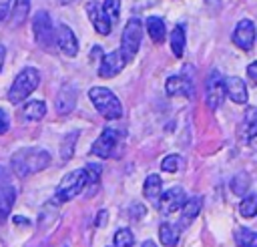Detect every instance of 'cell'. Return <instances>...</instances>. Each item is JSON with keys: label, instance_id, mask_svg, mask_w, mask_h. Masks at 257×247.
Returning <instances> with one entry per match:
<instances>
[{"label": "cell", "instance_id": "cell-24", "mask_svg": "<svg viewBox=\"0 0 257 247\" xmlns=\"http://www.w3.org/2000/svg\"><path fill=\"white\" fill-rule=\"evenodd\" d=\"M169 42H171L173 54H175L177 58H181L183 52H185V28H183V24H177V26L173 28V32H171V36H169Z\"/></svg>", "mask_w": 257, "mask_h": 247}, {"label": "cell", "instance_id": "cell-22", "mask_svg": "<svg viewBox=\"0 0 257 247\" xmlns=\"http://www.w3.org/2000/svg\"><path fill=\"white\" fill-rule=\"evenodd\" d=\"M30 16V0H14L10 22L12 26H22Z\"/></svg>", "mask_w": 257, "mask_h": 247}, {"label": "cell", "instance_id": "cell-16", "mask_svg": "<svg viewBox=\"0 0 257 247\" xmlns=\"http://www.w3.org/2000/svg\"><path fill=\"white\" fill-rule=\"evenodd\" d=\"M74 106H76V88L72 84H64L56 94V112L68 114Z\"/></svg>", "mask_w": 257, "mask_h": 247}, {"label": "cell", "instance_id": "cell-7", "mask_svg": "<svg viewBox=\"0 0 257 247\" xmlns=\"http://www.w3.org/2000/svg\"><path fill=\"white\" fill-rule=\"evenodd\" d=\"M118 143H120L118 131L112 129V127H106L100 133V137L94 141V145L90 147V155H96L100 159H108V157H112L116 153V145Z\"/></svg>", "mask_w": 257, "mask_h": 247}, {"label": "cell", "instance_id": "cell-9", "mask_svg": "<svg viewBox=\"0 0 257 247\" xmlns=\"http://www.w3.org/2000/svg\"><path fill=\"white\" fill-rule=\"evenodd\" d=\"M185 199H187V197H185L183 187H173V189L161 193L159 203H157V209H159L163 215H171V213H175V211H179V209L183 207Z\"/></svg>", "mask_w": 257, "mask_h": 247}, {"label": "cell", "instance_id": "cell-18", "mask_svg": "<svg viewBox=\"0 0 257 247\" xmlns=\"http://www.w3.org/2000/svg\"><path fill=\"white\" fill-rule=\"evenodd\" d=\"M14 199H16V189L10 183L0 185V223L8 217V213L14 205Z\"/></svg>", "mask_w": 257, "mask_h": 247}, {"label": "cell", "instance_id": "cell-40", "mask_svg": "<svg viewBox=\"0 0 257 247\" xmlns=\"http://www.w3.org/2000/svg\"><path fill=\"white\" fill-rule=\"evenodd\" d=\"M4 56H6V48H4V44H0V70H2V64H4Z\"/></svg>", "mask_w": 257, "mask_h": 247}, {"label": "cell", "instance_id": "cell-10", "mask_svg": "<svg viewBox=\"0 0 257 247\" xmlns=\"http://www.w3.org/2000/svg\"><path fill=\"white\" fill-rule=\"evenodd\" d=\"M54 42H56V46L66 54V56H76V52H78V40H76V36H74V32L70 30V26L68 24H64V22H60L58 24V28H56V32H54Z\"/></svg>", "mask_w": 257, "mask_h": 247}, {"label": "cell", "instance_id": "cell-6", "mask_svg": "<svg viewBox=\"0 0 257 247\" xmlns=\"http://www.w3.org/2000/svg\"><path fill=\"white\" fill-rule=\"evenodd\" d=\"M32 32H34V38L38 42L40 48L44 50H54L56 42H54V28H52V20H50V14L46 10H38L32 18Z\"/></svg>", "mask_w": 257, "mask_h": 247}, {"label": "cell", "instance_id": "cell-11", "mask_svg": "<svg viewBox=\"0 0 257 247\" xmlns=\"http://www.w3.org/2000/svg\"><path fill=\"white\" fill-rule=\"evenodd\" d=\"M165 90L169 96H193V78L191 74H173L165 82Z\"/></svg>", "mask_w": 257, "mask_h": 247}, {"label": "cell", "instance_id": "cell-5", "mask_svg": "<svg viewBox=\"0 0 257 247\" xmlns=\"http://www.w3.org/2000/svg\"><path fill=\"white\" fill-rule=\"evenodd\" d=\"M141 40H143V22L139 18H131L122 30V36H120V54L124 56L126 62H131L135 58V54L139 52V46H141Z\"/></svg>", "mask_w": 257, "mask_h": 247}, {"label": "cell", "instance_id": "cell-17", "mask_svg": "<svg viewBox=\"0 0 257 247\" xmlns=\"http://www.w3.org/2000/svg\"><path fill=\"white\" fill-rule=\"evenodd\" d=\"M239 135H241L243 143H251V139L257 135V108L255 106L247 108L245 120L241 122V129H239Z\"/></svg>", "mask_w": 257, "mask_h": 247}, {"label": "cell", "instance_id": "cell-14", "mask_svg": "<svg viewBox=\"0 0 257 247\" xmlns=\"http://www.w3.org/2000/svg\"><path fill=\"white\" fill-rule=\"evenodd\" d=\"M223 84H225V92L229 94V98L235 104H245L247 102L249 92H247V86H245L243 78H239V76H225Z\"/></svg>", "mask_w": 257, "mask_h": 247}, {"label": "cell", "instance_id": "cell-8", "mask_svg": "<svg viewBox=\"0 0 257 247\" xmlns=\"http://www.w3.org/2000/svg\"><path fill=\"white\" fill-rule=\"evenodd\" d=\"M225 100V84H223V74L213 68L207 76V106L211 110H217Z\"/></svg>", "mask_w": 257, "mask_h": 247}, {"label": "cell", "instance_id": "cell-37", "mask_svg": "<svg viewBox=\"0 0 257 247\" xmlns=\"http://www.w3.org/2000/svg\"><path fill=\"white\" fill-rule=\"evenodd\" d=\"M8 14V0H0V22L6 18Z\"/></svg>", "mask_w": 257, "mask_h": 247}, {"label": "cell", "instance_id": "cell-12", "mask_svg": "<svg viewBox=\"0 0 257 247\" xmlns=\"http://www.w3.org/2000/svg\"><path fill=\"white\" fill-rule=\"evenodd\" d=\"M233 42L241 48V50H251L253 42H255V24L249 18H243L237 22L235 30H233Z\"/></svg>", "mask_w": 257, "mask_h": 247}, {"label": "cell", "instance_id": "cell-26", "mask_svg": "<svg viewBox=\"0 0 257 247\" xmlns=\"http://www.w3.org/2000/svg\"><path fill=\"white\" fill-rule=\"evenodd\" d=\"M231 191L235 193V195H245L247 191H249V187H251V177H249V173H245V171H241V173H237L233 179H231Z\"/></svg>", "mask_w": 257, "mask_h": 247}, {"label": "cell", "instance_id": "cell-20", "mask_svg": "<svg viewBox=\"0 0 257 247\" xmlns=\"http://www.w3.org/2000/svg\"><path fill=\"white\" fill-rule=\"evenodd\" d=\"M46 114V104L42 100H28L22 106V118L28 122H36Z\"/></svg>", "mask_w": 257, "mask_h": 247}, {"label": "cell", "instance_id": "cell-21", "mask_svg": "<svg viewBox=\"0 0 257 247\" xmlns=\"http://www.w3.org/2000/svg\"><path fill=\"white\" fill-rule=\"evenodd\" d=\"M163 187V181H161V177L159 175H149L147 179H145V185H143V195L149 199V201H153L155 205L159 203V197H161V189Z\"/></svg>", "mask_w": 257, "mask_h": 247}, {"label": "cell", "instance_id": "cell-34", "mask_svg": "<svg viewBox=\"0 0 257 247\" xmlns=\"http://www.w3.org/2000/svg\"><path fill=\"white\" fill-rule=\"evenodd\" d=\"M10 129V116L4 108H0V135H6Z\"/></svg>", "mask_w": 257, "mask_h": 247}, {"label": "cell", "instance_id": "cell-29", "mask_svg": "<svg viewBox=\"0 0 257 247\" xmlns=\"http://www.w3.org/2000/svg\"><path fill=\"white\" fill-rule=\"evenodd\" d=\"M76 137H78V131H72V133H68L62 139V143H60V157H62V161H68L72 157L74 145H76Z\"/></svg>", "mask_w": 257, "mask_h": 247}, {"label": "cell", "instance_id": "cell-13", "mask_svg": "<svg viewBox=\"0 0 257 247\" xmlns=\"http://www.w3.org/2000/svg\"><path fill=\"white\" fill-rule=\"evenodd\" d=\"M128 62L124 60V56L120 54V50H112L108 54H104L100 58V66H98V74L102 78H110V76H116Z\"/></svg>", "mask_w": 257, "mask_h": 247}, {"label": "cell", "instance_id": "cell-38", "mask_svg": "<svg viewBox=\"0 0 257 247\" xmlns=\"http://www.w3.org/2000/svg\"><path fill=\"white\" fill-rule=\"evenodd\" d=\"M106 223V211H100L98 213V221H96V227H102Z\"/></svg>", "mask_w": 257, "mask_h": 247}, {"label": "cell", "instance_id": "cell-33", "mask_svg": "<svg viewBox=\"0 0 257 247\" xmlns=\"http://www.w3.org/2000/svg\"><path fill=\"white\" fill-rule=\"evenodd\" d=\"M239 211H241V215H243L245 219L255 217V213H257V197H255V195H247V197L241 201Z\"/></svg>", "mask_w": 257, "mask_h": 247}, {"label": "cell", "instance_id": "cell-19", "mask_svg": "<svg viewBox=\"0 0 257 247\" xmlns=\"http://www.w3.org/2000/svg\"><path fill=\"white\" fill-rule=\"evenodd\" d=\"M201 205H203V199L201 197H191V199H185L183 207H181V225L187 227L201 211Z\"/></svg>", "mask_w": 257, "mask_h": 247}, {"label": "cell", "instance_id": "cell-35", "mask_svg": "<svg viewBox=\"0 0 257 247\" xmlns=\"http://www.w3.org/2000/svg\"><path fill=\"white\" fill-rule=\"evenodd\" d=\"M128 213H131V215H133L135 219H139L141 215H145V213H147V209H145L143 205H133V207L128 209Z\"/></svg>", "mask_w": 257, "mask_h": 247}, {"label": "cell", "instance_id": "cell-1", "mask_svg": "<svg viewBox=\"0 0 257 247\" xmlns=\"http://www.w3.org/2000/svg\"><path fill=\"white\" fill-rule=\"evenodd\" d=\"M12 171L18 177H28L32 173H38L50 165V153L40 147H28L20 149L12 155Z\"/></svg>", "mask_w": 257, "mask_h": 247}, {"label": "cell", "instance_id": "cell-23", "mask_svg": "<svg viewBox=\"0 0 257 247\" xmlns=\"http://www.w3.org/2000/svg\"><path fill=\"white\" fill-rule=\"evenodd\" d=\"M145 26H147V32H149V36H151L153 42H163L165 40L167 30H165V22L159 16H149L147 22H145Z\"/></svg>", "mask_w": 257, "mask_h": 247}, {"label": "cell", "instance_id": "cell-31", "mask_svg": "<svg viewBox=\"0 0 257 247\" xmlns=\"http://www.w3.org/2000/svg\"><path fill=\"white\" fill-rule=\"evenodd\" d=\"M185 167V161L179 157V155H167L163 161H161V169L167 171V173H177Z\"/></svg>", "mask_w": 257, "mask_h": 247}, {"label": "cell", "instance_id": "cell-41", "mask_svg": "<svg viewBox=\"0 0 257 247\" xmlns=\"http://www.w3.org/2000/svg\"><path fill=\"white\" fill-rule=\"evenodd\" d=\"M26 217H14V225L18 223V225H28V221H24Z\"/></svg>", "mask_w": 257, "mask_h": 247}, {"label": "cell", "instance_id": "cell-36", "mask_svg": "<svg viewBox=\"0 0 257 247\" xmlns=\"http://www.w3.org/2000/svg\"><path fill=\"white\" fill-rule=\"evenodd\" d=\"M247 74H249L251 82H255V80H257V64H255V62H251V64L247 66Z\"/></svg>", "mask_w": 257, "mask_h": 247}, {"label": "cell", "instance_id": "cell-4", "mask_svg": "<svg viewBox=\"0 0 257 247\" xmlns=\"http://www.w3.org/2000/svg\"><path fill=\"white\" fill-rule=\"evenodd\" d=\"M86 187V173L84 169H76V171H70L62 177V181L58 183V189H56V195H54V201L58 203H66L70 199H74L76 195H80Z\"/></svg>", "mask_w": 257, "mask_h": 247}, {"label": "cell", "instance_id": "cell-32", "mask_svg": "<svg viewBox=\"0 0 257 247\" xmlns=\"http://www.w3.org/2000/svg\"><path fill=\"white\" fill-rule=\"evenodd\" d=\"M135 243V235L128 227H120L114 233V247H133Z\"/></svg>", "mask_w": 257, "mask_h": 247}, {"label": "cell", "instance_id": "cell-27", "mask_svg": "<svg viewBox=\"0 0 257 247\" xmlns=\"http://www.w3.org/2000/svg\"><path fill=\"white\" fill-rule=\"evenodd\" d=\"M159 237H161V243H163V245L173 247V245H177V241H179V229H177L175 225H171V223H163V225L159 227Z\"/></svg>", "mask_w": 257, "mask_h": 247}, {"label": "cell", "instance_id": "cell-25", "mask_svg": "<svg viewBox=\"0 0 257 247\" xmlns=\"http://www.w3.org/2000/svg\"><path fill=\"white\" fill-rule=\"evenodd\" d=\"M235 243L237 247H257V233L249 227H239L235 231Z\"/></svg>", "mask_w": 257, "mask_h": 247}, {"label": "cell", "instance_id": "cell-15", "mask_svg": "<svg viewBox=\"0 0 257 247\" xmlns=\"http://www.w3.org/2000/svg\"><path fill=\"white\" fill-rule=\"evenodd\" d=\"M86 12H88V18H90V22H92V26H94V30L98 32V34H102V36H106L108 32H110V22L106 20V16L102 14V8H100V4L98 2H88L86 4Z\"/></svg>", "mask_w": 257, "mask_h": 247}, {"label": "cell", "instance_id": "cell-2", "mask_svg": "<svg viewBox=\"0 0 257 247\" xmlns=\"http://www.w3.org/2000/svg\"><path fill=\"white\" fill-rule=\"evenodd\" d=\"M38 82H40V72H38V68H34V66L22 68V70L16 74V78H14V82H12L10 90H8V100H10L12 104L22 102L24 98H28V96L38 88Z\"/></svg>", "mask_w": 257, "mask_h": 247}, {"label": "cell", "instance_id": "cell-30", "mask_svg": "<svg viewBox=\"0 0 257 247\" xmlns=\"http://www.w3.org/2000/svg\"><path fill=\"white\" fill-rule=\"evenodd\" d=\"M100 8H102V14L106 16V20L112 26L118 20V14H120V0H104Z\"/></svg>", "mask_w": 257, "mask_h": 247}, {"label": "cell", "instance_id": "cell-3", "mask_svg": "<svg viewBox=\"0 0 257 247\" xmlns=\"http://www.w3.org/2000/svg\"><path fill=\"white\" fill-rule=\"evenodd\" d=\"M88 98L92 100L94 108L108 120H116L122 116V106L116 94L106 86H92L88 90Z\"/></svg>", "mask_w": 257, "mask_h": 247}, {"label": "cell", "instance_id": "cell-42", "mask_svg": "<svg viewBox=\"0 0 257 247\" xmlns=\"http://www.w3.org/2000/svg\"><path fill=\"white\" fill-rule=\"evenodd\" d=\"M141 247H157V243H155V241H145Z\"/></svg>", "mask_w": 257, "mask_h": 247}, {"label": "cell", "instance_id": "cell-28", "mask_svg": "<svg viewBox=\"0 0 257 247\" xmlns=\"http://www.w3.org/2000/svg\"><path fill=\"white\" fill-rule=\"evenodd\" d=\"M84 173H86V187H90V189H88V195H92L94 189H98V181H100V165L90 163V165L84 167Z\"/></svg>", "mask_w": 257, "mask_h": 247}, {"label": "cell", "instance_id": "cell-39", "mask_svg": "<svg viewBox=\"0 0 257 247\" xmlns=\"http://www.w3.org/2000/svg\"><path fill=\"white\" fill-rule=\"evenodd\" d=\"M90 56H92V58H98V56H102V50H100V46H94V48L90 50Z\"/></svg>", "mask_w": 257, "mask_h": 247}]
</instances>
